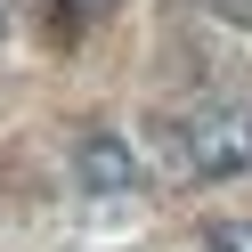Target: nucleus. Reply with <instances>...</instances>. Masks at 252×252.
<instances>
[{"label": "nucleus", "mask_w": 252, "mask_h": 252, "mask_svg": "<svg viewBox=\"0 0 252 252\" xmlns=\"http://www.w3.org/2000/svg\"><path fill=\"white\" fill-rule=\"evenodd\" d=\"M179 147H187V179H236V171H252V106L244 98H212L195 114H179Z\"/></svg>", "instance_id": "obj_1"}, {"label": "nucleus", "mask_w": 252, "mask_h": 252, "mask_svg": "<svg viewBox=\"0 0 252 252\" xmlns=\"http://www.w3.org/2000/svg\"><path fill=\"white\" fill-rule=\"evenodd\" d=\"M73 187L98 195V203L130 195V187H138V147L122 130H82V138H73Z\"/></svg>", "instance_id": "obj_2"}, {"label": "nucleus", "mask_w": 252, "mask_h": 252, "mask_svg": "<svg viewBox=\"0 0 252 252\" xmlns=\"http://www.w3.org/2000/svg\"><path fill=\"white\" fill-rule=\"evenodd\" d=\"M203 252H252V220H212L203 228Z\"/></svg>", "instance_id": "obj_3"}, {"label": "nucleus", "mask_w": 252, "mask_h": 252, "mask_svg": "<svg viewBox=\"0 0 252 252\" xmlns=\"http://www.w3.org/2000/svg\"><path fill=\"white\" fill-rule=\"evenodd\" d=\"M203 8H212L220 25H244V33H252V0H203Z\"/></svg>", "instance_id": "obj_4"}, {"label": "nucleus", "mask_w": 252, "mask_h": 252, "mask_svg": "<svg viewBox=\"0 0 252 252\" xmlns=\"http://www.w3.org/2000/svg\"><path fill=\"white\" fill-rule=\"evenodd\" d=\"M73 17H106V8H114V0H65Z\"/></svg>", "instance_id": "obj_5"}]
</instances>
